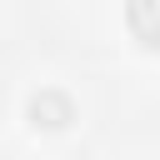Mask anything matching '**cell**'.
<instances>
[{
  "instance_id": "1",
  "label": "cell",
  "mask_w": 160,
  "mask_h": 160,
  "mask_svg": "<svg viewBox=\"0 0 160 160\" xmlns=\"http://www.w3.org/2000/svg\"><path fill=\"white\" fill-rule=\"evenodd\" d=\"M30 115H35V125L60 130V125H70V120H75V105H70V95H65V90H45V95H35V100H30Z\"/></svg>"
}]
</instances>
